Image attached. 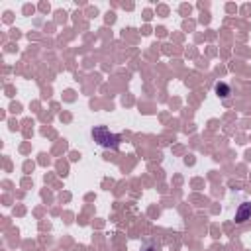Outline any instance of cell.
Segmentation results:
<instances>
[{
  "instance_id": "cell-3",
  "label": "cell",
  "mask_w": 251,
  "mask_h": 251,
  "mask_svg": "<svg viewBox=\"0 0 251 251\" xmlns=\"http://www.w3.org/2000/svg\"><path fill=\"white\" fill-rule=\"evenodd\" d=\"M229 92H231V90H229V86H227L226 82H218V84H216V94H218V96L226 98V96H229Z\"/></svg>"
},
{
  "instance_id": "cell-4",
  "label": "cell",
  "mask_w": 251,
  "mask_h": 251,
  "mask_svg": "<svg viewBox=\"0 0 251 251\" xmlns=\"http://www.w3.org/2000/svg\"><path fill=\"white\" fill-rule=\"evenodd\" d=\"M145 251H153V247H147V249H145Z\"/></svg>"
},
{
  "instance_id": "cell-2",
  "label": "cell",
  "mask_w": 251,
  "mask_h": 251,
  "mask_svg": "<svg viewBox=\"0 0 251 251\" xmlns=\"http://www.w3.org/2000/svg\"><path fill=\"white\" fill-rule=\"evenodd\" d=\"M251 218V202H243L239 208H237V212H235V222L237 224H243V222H247Z\"/></svg>"
},
{
  "instance_id": "cell-1",
  "label": "cell",
  "mask_w": 251,
  "mask_h": 251,
  "mask_svg": "<svg viewBox=\"0 0 251 251\" xmlns=\"http://www.w3.org/2000/svg\"><path fill=\"white\" fill-rule=\"evenodd\" d=\"M92 137H94V141H96L98 145H102V147H108V149H118V147H120V137H118L116 133H112L108 127H104V126L94 127V129H92Z\"/></svg>"
}]
</instances>
